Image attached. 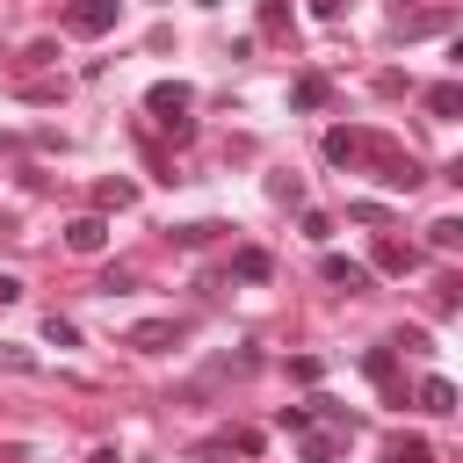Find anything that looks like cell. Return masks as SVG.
<instances>
[{"mask_svg":"<svg viewBox=\"0 0 463 463\" xmlns=\"http://www.w3.org/2000/svg\"><path fill=\"white\" fill-rule=\"evenodd\" d=\"M188 109H195V87H188V80H152V87H145V116H152L174 145L195 137V116H188Z\"/></svg>","mask_w":463,"mask_h":463,"instance_id":"obj_1","label":"cell"},{"mask_svg":"<svg viewBox=\"0 0 463 463\" xmlns=\"http://www.w3.org/2000/svg\"><path fill=\"white\" fill-rule=\"evenodd\" d=\"M362 166H369V174H376V181H383V188H398V195H412V188H420V181H427V174H420V159H412V152H405V145H391V137H383V130H376V137H369V159H362Z\"/></svg>","mask_w":463,"mask_h":463,"instance_id":"obj_2","label":"cell"},{"mask_svg":"<svg viewBox=\"0 0 463 463\" xmlns=\"http://www.w3.org/2000/svg\"><path fill=\"white\" fill-rule=\"evenodd\" d=\"M188 333H195V318H137V326L123 333V347H137V354H174Z\"/></svg>","mask_w":463,"mask_h":463,"instance_id":"obj_3","label":"cell"},{"mask_svg":"<svg viewBox=\"0 0 463 463\" xmlns=\"http://www.w3.org/2000/svg\"><path fill=\"white\" fill-rule=\"evenodd\" d=\"M434 29H456V7H398V14H391V36H398V43L434 36Z\"/></svg>","mask_w":463,"mask_h":463,"instance_id":"obj_4","label":"cell"},{"mask_svg":"<svg viewBox=\"0 0 463 463\" xmlns=\"http://www.w3.org/2000/svg\"><path fill=\"white\" fill-rule=\"evenodd\" d=\"M369 137H376V130L333 123V130H326V159H333V166H347V174H362V159H369Z\"/></svg>","mask_w":463,"mask_h":463,"instance_id":"obj_5","label":"cell"},{"mask_svg":"<svg viewBox=\"0 0 463 463\" xmlns=\"http://www.w3.org/2000/svg\"><path fill=\"white\" fill-rule=\"evenodd\" d=\"M116 14H123V0H72L65 29H72V36H109V29H116Z\"/></svg>","mask_w":463,"mask_h":463,"instance_id":"obj_6","label":"cell"},{"mask_svg":"<svg viewBox=\"0 0 463 463\" xmlns=\"http://www.w3.org/2000/svg\"><path fill=\"white\" fill-rule=\"evenodd\" d=\"M318 275H326L333 289H347V297L369 289V260H347V253H318Z\"/></svg>","mask_w":463,"mask_h":463,"instance_id":"obj_7","label":"cell"},{"mask_svg":"<svg viewBox=\"0 0 463 463\" xmlns=\"http://www.w3.org/2000/svg\"><path fill=\"white\" fill-rule=\"evenodd\" d=\"M326 101H333V80H326V72H297V80H289V109H297V116H311V109H326Z\"/></svg>","mask_w":463,"mask_h":463,"instance_id":"obj_8","label":"cell"},{"mask_svg":"<svg viewBox=\"0 0 463 463\" xmlns=\"http://www.w3.org/2000/svg\"><path fill=\"white\" fill-rule=\"evenodd\" d=\"M65 246H72V253H101V246H109V217H101V210L72 217V224H65Z\"/></svg>","mask_w":463,"mask_h":463,"instance_id":"obj_9","label":"cell"},{"mask_svg":"<svg viewBox=\"0 0 463 463\" xmlns=\"http://www.w3.org/2000/svg\"><path fill=\"white\" fill-rule=\"evenodd\" d=\"M412 405H420V412H456L463 391H456L449 376H420V383H412Z\"/></svg>","mask_w":463,"mask_h":463,"instance_id":"obj_10","label":"cell"},{"mask_svg":"<svg viewBox=\"0 0 463 463\" xmlns=\"http://www.w3.org/2000/svg\"><path fill=\"white\" fill-rule=\"evenodd\" d=\"M340 449H347V434H311V427L297 434V456L304 463H340Z\"/></svg>","mask_w":463,"mask_h":463,"instance_id":"obj_11","label":"cell"},{"mask_svg":"<svg viewBox=\"0 0 463 463\" xmlns=\"http://www.w3.org/2000/svg\"><path fill=\"white\" fill-rule=\"evenodd\" d=\"M232 275H239V282H268V275H275L268 246H239V253H232Z\"/></svg>","mask_w":463,"mask_h":463,"instance_id":"obj_12","label":"cell"},{"mask_svg":"<svg viewBox=\"0 0 463 463\" xmlns=\"http://www.w3.org/2000/svg\"><path fill=\"white\" fill-rule=\"evenodd\" d=\"M420 101H427V109H434V116L449 123V116H463V80H434V87H427Z\"/></svg>","mask_w":463,"mask_h":463,"instance_id":"obj_13","label":"cell"},{"mask_svg":"<svg viewBox=\"0 0 463 463\" xmlns=\"http://www.w3.org/2000/svg\"><path fill=\"white\" fill-rule=\"evenodd\" d=\"M376 268H383V275H412V268H420V253H412V246H398V239H376Z\"/></svg>","mask_w":463,"mask_h":463,"instance_id":"obj_14","label":"cell"},{"mask_svg":"<svg viewBox=\"0 0 463 463\" xmlns=\"http://www.w3.org/2000/svg\"><path fill=\"white\" fill-rule=\"evenodd\" d=\"M362 369H369V383L398 391V347H369V354H362Z\"/></svg>","mask_w":463,"mask_h":463,"instance_id":"obj_15","label":"cell"},{"mask_svg":"<svg viewBox=\"0 0 463 463\" xmlns=\"http://www.w3.org/2000/svg\"><path fill=\"white\" fill-rule=\"evenodd\" d=\"M311 420H326L333 434H354V427H362V420H354V412H347L340 398H311Z\"/></svg>","mask_w":463,"mask_h":463,"instance_id":"obj_16","label":"cell"},{"mask_svg":"<svg viewBox=\"0 0 463 463\" xmlns=\"http://www.w3.org/2000/svg\"><path fill=\"white\" fill-rule=\"evenodd\" d=\"M427 246L434 253H463V217H434L427 224Z\"/></svg>","mask_w":463,"mask_h":463,"instance_id":"obj_17","label":"cell"},{"mask_svg":"<svg viewBox=\"0 0 463 463\" xmlns=\"http://www.w3.org/2000/svg\"><path fill=\"white\" fill-rule=\"evenodd\" d=\"M130 203H137L130 181H101V188H94V210H130Z\"/></svg>","mask_w":463,"mask_h":463,"instance_id":"obj_18","label":"cell"},{"mask_svg":"<svg viewBox=\"0 0 463 463\" xmlns=\"http://www.w3.org/2000/svg\"><path fill=\"white\" fill-rule=\"evenodd\" d=\"M268 195L289 203V210H304V181H297V174H268Z\"/></svg>","mask_w":463,"mask_h":463,"instance_id":"obj_19","label":"cell"},{"mask_svg":"<svg viewBox=\"0 0 463 463\" xmlns=\"http://www.w3.org/2000/svg\"><path fill=\"white\" fill-rule=\"evenodd\" d=\"M43 340H51V347H80V326H72L65 311H51V318H43Z\"/></svg>","mask_w":463,"mask_h":463,"instance_id":"obj_20","label":"cell"},{"mask_svg":"<svg viewBox=\"0 0 463 463\" xmlns=\"http://www.w3.org/2000/svg\"><path fill=\"white\" fill-rule=\"evenodd\" d=\"M383 463H434V449H427V441H412V434H398Z\"/></svg>","mask_w":463,"mask_h":463,"instance_id":"obj_21","label":"cell"},{"mask_svg":"<svg viewBox=\"0 0 463 463\" xmlns=\"http://www.w3.org/2000/svg\"><path fill=\"white\" fill-rule=\"evenodd\" d=\"M217 232H224V224H210V217H203V224H174V239H181V246H188V253H195V246H210V239H217Z\"/></svg>","mask_w":463,"mask_h":463,"instance_id":"obj_22","label":"cell"},{"mask_svg":"<svg viewBox=\"0 0 463 463\" xmlns=\"http://www.w3.org/2000/svg\"><path fill=\"white\" fill-rule=\"evenodd\" d=\"M289 29V0H260V36H282Z\"/></svg>","mask_w":463,"mask_h":463,"instance_id":"obj_23","label":"cell"},{"mask_svg":"<svg viewBox=\"0 0 463 463\" xmlns=\"http://www.w3.org/2000/svg\"><path fill=\"white\" fill-rule=\"evenodd\" d=\"M101 289H109V297H123V289H137V268H101Z\"/></svg>","mask_w":463,"mask_h":463,"instance_id":"obj_24","label":"cell"},{"mask_svg":"<svg viewBox=\"0 0 463 463\" xmlns=\"http://www.w3.org/2000/svg\"><path fill=\"white\" fill-rule=\"evenodd\" d=\"M275 427H282V434H304V427H311V405H282Z\"/></svg>","mask_w":463,"mask_h":463,"instance_id":"obj_25","label":"cell"},{"mask_svg":"<svg viewBox=\"0 0 463 463\" xmlns=\"http://www.w3.org/2000/svg\"><path fill=\"white\" fill-rule=\"evenodd\" d=\"M22 65H58V43H51V36H36V43L22 51Z\"/></svg>","mask_w":463,"mask_h":463,"instance_id":"obj_26","label":"cell"},{"mask_svg":"<svg viewBox=\"0 0 463 463\" xmlns=\"http://www.w3.org/2000/svg\"><path fill=\"white\" fill-rule=\"evenodd\" d=\"M304 239H318V246H326V239H333V217H326V210H304Z\"/></svg>","mask_w":463,"mask_h":463,"instance_id":"obj_27","label":"cell"},{"mask_svg":"<svg viewBox=\"0 0 463 463\" xmlns=\"http://www.w3.org/2000/svg\"><path fill=\"white\" fill-rule=\"evenodd\" d=\"M391 347H405V354H427V333H420V326H398V333H391Z\"/></svg>","mask_w":463,"mask_h":463,"instance_id":"obj_28","label":"cell"},{"mask_svg":"<svg viewBox=\"0 0 463 463\" xmlns=\"http://www.w3.org/2000/svg\"><path fill=\"white\" fill-rule=\"evenodd\" d=\"M224 456H232V441H195L188 449V463H224Z\"/></svg>","mask_w":463,"mask_h":463,"instance_id":"obj_29","label":"cell"},{"mask_svg":"<svg viewBox=\"0 0 463 463\" xmlns=\"http://www.w3.org/2000/svg\"><path fill=\"white\" fill-rule=\"evenodd\" d=\"M340 7H347V0H311V14H318V22H340Z\"/></svg>","mask_w":463,"mask_h":463,"instance_id":"obj_30","label":"cell"},{"mask_svg":"<svg viewBox=\"0 0 463 463\" xmlns=\"http://www.w3.org/2000/svg\"><path fill=\"white\" fill-rule=\"evenodd\" d=\"M22 297V275H0V304H14Z\"/></svg>","mask_w":463,"mask_h":463,"instance_id":"obj_31","label":"cell"},{"mask_svg":"<svg viewBox=\"0 0 463 463\" xmlns=\"http://www.w3.org/2000/svg\"><path fill=\"white\" fill-rule=\"evenodd\" d=\"M87 463H123V449H116V441H101V449H94Z\"/></svg>","mask_w":463,"mask_h":463,"instance_id":"obj_32","label":"cell"},{"mask_svg":"<svg viewBox=\"0 0 463 463\" xmlns=\"http://www.w3.org/2000/svg\"><path fill=\"white\" fill-rule=\"evenodd\" d=\"M0 463H29V449H22V441H7V449H0Z\"/></svg>","mask_w":463,"mask_h":463,"instance_id":"obj_33","label":"cell"},{"mask_svg":"<svg viewBox=\"0 0 463 463\" xmlns=\"http://www.w3.org/2000/svg\"><path fill=\"white\" fill-rule=\"evenodd\" d=\"M449 181H456V188H463V152H456V159H449Z\"/></svg>","mask_w":463,"mask_h":463,"instance_id":"obj_34","label":"cell"},{"mask_svg":"<svg viewBox=\"0 0 463 463\" xmlns=\"http://www.w3.org/2000/svg\"><path fill=\"white\" fill-rule=\"evenodd\" d=\"M449 58H456V65H463V29H456V43H449Z\"/></svg>","mask_w":463,"mask_h":463,"instance_id":"obj_35","label":"cell"},{"mask_svg":"<svg viewBox=\"0 0 463 463\" xmlns=\"http://www.w3.org/2000/svg\"><path fill=\"white\" fill-rule=\"evenodd\" d=\"M195 7H217V0H195Z\"/></svg>","mask_w":463,"mask_h":463,"instance_id":"obj_36","label":"cell"}]
</instances>
